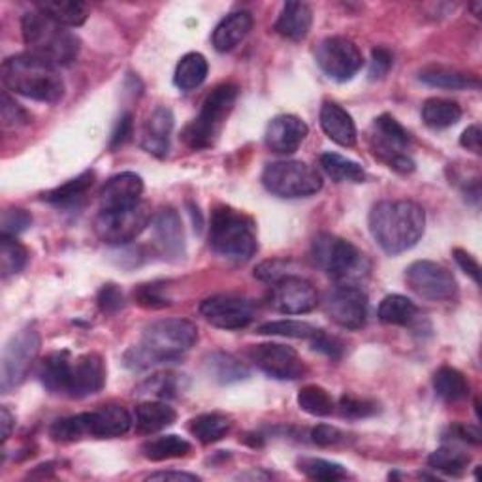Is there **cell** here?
Listing matches in <instances>:
<instances>
[{"label": "cell", "mask_w": 482, "mask_h": 482, "mask_svg": "<svg viewBox=\"0 0 482 482\" xmlns=\"http://www.w3.org/2000/svg\"><path fill=\"white\" fill-rule=\"evenodd\" d=\"M262 183L279 198H307L323 189L320 174L300 160H279L264 168Z\"/></svg>", "instance_id": "8"}, {"label": "cell", "mask_w": 482, "mask_h": 482, "mask_svg": "<svg viewBox=\"0 0 482 482\" xmlns=\"http://www.w3.org/2000/svg\"><path fill=\"white\" fill-rule=\"evenodd\" d=\"M337 409H339L343 418H353V420L373 417L375 413L379 411L375 401H369V399H364V397H358L353 394H343L339 399Z\"/></svg>", "instance_id": "47"}, {"label": "cell", "mask_w": 482, "mask_h": 482, "mask_svg": "<svg viewBox=\"0 0 482 482\" xmlns=\"http://www.w3.org/2000/svg\"><path fill=\"white\" fill-rule=\"evenodd\" d=\"M134 300L147 309H160L170 306V298L165 294V286L160 283L140 285L134 290Z\"/></svg>", "instance_id": "49"}, {"label": "cell", "mask_w": 482, "mask_h": 482, "mask_svg": "<svg viewBox=\"0 0 482 482\" xmlns=\"http://www.w3.org/2000/svg\"><path fill=\"white\" fill-rule=\"evenodd\" d=\"M153 232L155 241L168 260H183L185 256V230L177 211L174 209H160L153 219Z\"/></svg>", "instance_id": "21"}, {"label": "cell", "mask_w": 482, "mask_h": 482, "mask_svg": "<svg viewBox=\"0 0 482 482\" xmlns=\"http://www.w3.org/2000/svg\"><path fill=\"white\" fill-rule=\"evenodd\" d=\"M406 281L417 296L427 302H448L458 296L457 277L448 267L432 260L413 262L406 272Z\"/></svg>", "instance_id": "12"}, {"label": "cell", "mask_w": 482, "mask_h": 482, "mask_svg": "<svg viewBox=\"0 0 482 482\" xmlns=\"http://www.w3.org/2000/svg\"><path fill=\"white\" fill-rule=\"evenodd\" d=\"M89 418V437L98 439H112L121 437L130 432L134 418L128 415L126 409L119 406H108L96 411L87 413Z\"/></svg>", "instance_id": "23"}, {"label": "cell", "mask_w": 482, "mask_h": 482, "mask_svg": "<svg viewBox=\"0 0 482 482\" xmlns=\"http://www.w3.org/2000/svg\"><path fill=\"white\" fill-rule=\"evenodd\" d=\"M206 369L211 375V379L221 385H232L237 381H244L251 375L249 367L244 362L237 360L234 355H228V353H211L206 358Z\"/></svg>", "instance_id": "29"}, {"label": "cell", "mask_w": 482, "mask_h": 482, "mask_svg": "<svg viewBox=\"0 0 482 482\" xmlns=\"http://www.w3.org/2000/svg\"><path fill=\"white\" fill-rule=\"evenodd\" d=\"M251 29H253V15L249 12L246 10L232 12L216 26V31H213L211 36L213 47L221 53L232 51L236 45H239L247 38Z\"/></svg>", "instance_id": "25"}, {"label": "cell", "mask_w": 482, "mask_h": 482, "mask_svg": "<svg viewBox=\"0 0 482 482\" xmlns=\"http://www.w3.org/2000/svg\"><path fill=\"white\" fill-rule=\"evenodd\" d=\"M311 256L320 270L339 285H356L369 272L366 256L351 241L334 234H318L313 239Z\"/></svg>", "instance_id": "6"}, {"label": "cell", "mask_w": 482, "mask_h": 482, "mask_svg": "<svg viewBox=\"0 0 482 482\" xmlns=\"http://www.w3.org/2000/svg\"><path fill=\"white\" fill-rule=\"evenodd\" d=\"M318 328H315L304 320H274V323H266L258 328L262 336H281V337H294V339H311L315 337Z\"/></svg>", "instance_id": "45"}, {"label": "cell", "mask_w": 482, "mask_h": 482, "mask_svg": "<svg viewBox=\"0 0 482 482\" xmlns=\"http://www.w3.org/2000/svg\"><path fill=\"white\" fill-rule=\"evenodd\" d=\"M394 65L392 53L387 47H375L371 51V63H369V79H383Z\"/></svg>", "instance_id": "52"}, {"label": "cell", "mask_w": 482, "mask_h": 482, "mask_svg": "<svg viewBox=\"0 0 482 482\" xmlns=\"http://www.w3.org/2000/svg\"><path fill=\"white\" fill-rule=\"evenodd\" d=\"M454 255V260H457V264L462 267V272H466L477 285L480 283V267H478V262L464 249H454L452 251Z\"/></svg>", "instance_id": "57"}, {"label": "cell", "mask_w": 482, "mask_h": 482, "mask_svg": "<svg viewBox=\"0 0 482 482\" xmlns=\"http://www.w3.org/2000/svg\"><path fill=\"white\" fill-rule=\"evenodd\" d=\"M307 125L296 115H279L266 128V146L274 153L290 155L298 151L307 136Z\"/></svg>", "instance_id": "19"}, {"label": "cell", "mask_w": 482, "mask_h": 482, "mask_svg": "<svg viewBox=\"0 0 482 482\" xmlns=\"http://www.w3.org/2000/svg\"><path fill=\"white\" fill-rule=\"evenodd\" d=\"M237 98V87L234 84H223L213 89L196 119H193L183 130V142L191 149H206L216 144L221 128L230 115Z\"/></svg>", "instance_id": "7"}, {"label": "cell", "mask_w": 482, "mask_h": 482, "mask_svg": "<svg viewBox=\"0 0 482 482\" xmlns=\"http://www.w3.org/2000/svg\"><path fill=\"white\" fill-rule=\"evenodd\" d=\"M31 225H33V217L29 216V211L14 207L3 213V234L5 236H17L25 232Z\"/></svg>", "instance_id": "50"}, {"label": "cell", "mask_w": 482, "mask_h": 482, "mask_svg": "<svg viewBox=\"0 0 482 482\" xmlns=\"http://www.w3.org/2000/svg\"><path fill=\"white\" fill-rule=\"evenodd\" d=\"M469 462H471L469 454L452 445L437 448L436 452L430 454V458H427V466L450 477H460L467 469Z\"/></svg>", "instance_id": "40"}, {"label": "cell", "mask_w": 482, "mask_h": 482, "mask_svg": "<svg viewBox=\"0 0 482 482\" xmlns=\"http://www.w3.org/2000/svg\"><path fill=\"white\" fill-rule=\"evenodd\" d=\"M209 72V65L202 53H186V55L177 63L174 84L181 91H193L200 87Z\"/></svg>", "instance_id": "33"}, {"label": "cell", "mask_w": 482, "mask_h": 482, "mask_svg": "<svg viewBox=\"0 0 482 482\" xmlns=\"http://www.w3.org/2000/svg\"><path fill=\"white\" fill-rule=\"evenodd\" d=\"M151 209L146 202L123 209H100L95 217V234L105 246H128L151 223Z\"/></svg>", "instance_id": "9"}, {"label": "cell", "mask_w": 482, "mask_h": 482, "mask_svg": "<svg viewBox=\"0 0 482 482\" xmlns=\"http://www.w3.org/2000/svg\"><path fill=\"white\" fill-rule=\"evenodd\" d=\"M311 437H313V443L318 447H332L343 439V434L334 426L320 424L311 432Z\"/></svg>", "instance_id": "55"}, {"label": "cell", "mask_w": 482, "mask_h": 482, "mask_svg": "<svg viewBox=\"0 0 482 482\" xmlns=\"http://www.w3.org/2000/svg\"><path fill=\"white\" fill-rule=\"evenodd\" d=\"M183 390V375L177 373H156L147 381H144L136 394L151 396L156 399H172Z\"/></svg>", "instance_id": "42"}, {"label": "cell", "mask_w": 482, "mask_h": 482, "mask_svg": "<svg viewBox=\"0 0 482 482\" xmlns=\"http://www.w3.org/2000/svg\"><path fill=\"white\" fill-rule=\"evenodd\" d=\"M0 119H3L5 130H17L31 123V115L23 110L8 91H3V104H0Z\"/></svg>", "instance_id": "48"}, {"label": "cell", "mask_w": 482, "mask_h": 482, "mask_svg": "<svg viewBox=\"0 0 482 482\" xmlns=\"http://www.w3.org/2000/svg\"><path fill=\"white\" fill-rule=\"evenodd\" d=\"M418 79L422 84L437 87V89H448V91H460V89H478V79L469 74H462L450 68L432 66L426 68L418 74Z\"/></svg>", "instance_id": "31"}, {"label": "cell", "mask_w": 482, "mask_h": 482, "mask_svg": "<svg viewBox=\"0 0 482 482\" xmlns=\"http://www.w3.org/2000/svg\"><path fill=\"white\" fill-rule=\"evenodd\" d=\"M198 341V328L186 318L156 320L144 330L142 341L125 355L130 369H147L156 364L176 362Z\"/></svg>", "instance_id": "1"}, {"label": "cell", "mask_w": 482, "mask_h": 482, "mask_svg": "<svg viewBox=\"0 0 482 482\" xmlns=\"http://www.w3.org/2000/svg\"><path fill=\"white\" fill-rule=\"evenodd\" d=\"M72 356L68 351H59L47 355L38 369L42 385L53 394H66L72 377Z\"/></svg>", "instance_id": "27"}, {"label": "cell", "mask_w": 482, "mask_h": 482, "mask_svg": "<svg viewBox=\"0 0 482 482\" xmlns=\"http://www.w3.org/2000/svg\"><path fill=\"white\" fill-rule=\"evenodd\" d=\"M29 262V251L21 246L15 236H0V272L8 279L25 270Z\"/></svg>", "instance_id": "41"}, {"label": "cell", "mask_w": 482, "mask_h": 482, "mask_svg": "<svg viewBox=\"0 0 482 482\" xmlns=\"http://www.w3.org/2000/svg\"><path fill=\"white\" fill-rule=\"evenodd\" d=\"M177 418L174 407H170L166 401H146L136 407L134 413V426L136 432L142 436H151L156 432L166 430Z\"/></svg>", "instance_id": "28"}, {"label": "cell", "mask_w": 482, "mask_h": 482, "mask_svg": "<svg viewBox=\"0 0 482 482\" xmlns=\"http://www.w3.org/2000/svg\"><path fill=\"white\" fill-rule=\"evenodd\" d=\"M316 63L336 82H349L364 66L358 45L345 36H330L316 45Z\"/></svg>", "instance_id": "13"}, {"label": "cell", "mask_w": 482, "mask_h": 482, "mask_svg": "<svg viewBox=\"0 0 482 482\" xmlns=\"http://www.w3.org/2000/svg\"><path fill=\"white\" fill-rule=\"evenodd\" d=\"M298 406L311 417H330L336 409L334 397L323 387L307 385L298 394Z\"/></svg>", "instance_id": "43"}, {"label": "cell", "mask_w": 482, "mask_h": 482, "mask_svg": "<svg viewBox=\"0 0 482 482\" xmlns=\"http://www.w3.org/2000/svg\"><path fill=\"white\" fill-rule=\"evenodd\" d=\"M23 40L31 53L44 61L59 66H68L77 59L79 38L68 31V26L53 21L42 12H29L21 19Z\"/></svg>", "instance_id": "4"}, {"label": "cell", "mask_w": 482, "mask_h": 482, "mask_svg": "<svg viewBox=\"0 0 482 482\" xmlns=\"http://www.w3.org/2000/svg\"><path fill=\"white\" fill-rule=\"evenodd\" d=\"M98 307L104 313H117L125 307V294L117 285H104L98 292Z\"/></svg>", "instance_id": "51"}, {"label": "cell", "mask_w": 482, "mask_h": 482, "mask_svg": "<svg viewBox=\"0 0 482 482\" xmlns=\"http://www.w3.org/2000/svg\"><path fill=\"white\" fill-rule=\"evenodd\" d=\"M172 130H174V114L172 110L165 108V105H160V108H156L147 117L144 125L142 147L158 158L166 156L170 149Z\"/></svg>", "instance_id": "22"}, {"label": "cell", "mask_w": 482, "mask_h": 482, "mask_svg": "<svg viewBox=\"0 0 482 482\" xmlns=\"http://www.w3.org/2000/svg\"><path fill=\"white\" fill-rule=\"evenodd\" d=\"M320 126L326 136L341 147H353L356 144V125L336 102H325L320 108Z\"/></svg>", "instance_id": "24"}, {"label": "cell", "mask_w": 482, "mask_h": 482, "mask_svg": "<svg viewBox=\"0 0 482 482\" xmlns=\"http://www.w3.org/2000/svg\"><path fill=\"white\" fill-rule=\"evenodd\" d=\"M424 209L409 200H385L373 206L369 213L371 236L388 255L413 249L424 236Z\"/></svg>", "instance_id": "2"}, {"label": "cell", "mask_w": 482, "mask_h": 482, "mask_svg": "<svg viewBox=\"0 0 482 482\" xmlns=\"http://www.w3.org/2000/svg\"><path fill=\"white\" fill-rule=\"evenodd\" d=\"M200 313L211 326L221 330H241L255 320L253 304L234 294H217L204 300Z\"/></svg>", "instance_id": "16"}, {"label": "cell", "mask_w": 482, "mask_h": 482, "mask_svg": "<svg viewBox=\"0 0 482 482\" xmlns=\"http://www.w3.org/2000/svg\"><path fill=\"white\" fill-rule=\"evenodd\" d=\"M434 388L445 401H460L469 394V383L457 367L443 366L434 375Z\"/></svg>", "instance_id": "39"}, {"label": "cell", "mask_w": 482, "mask_h": 482, "mask_svg": "<svg viewBox=\"0 0 482 482\" xmlns=\"http://www.w3.org/2000/svg\"><path fill=\"white\" fill-rule=\"evenodd\" d=\"M144 457L151 462H165L174 458H183L191 452V443L179 436H163L144 443Z\"/></svg>", "instance_id": "37"}, {"label": "cell", "mask_w": 482, "mask_h": 482, "mask_svg": "<svg viewBox=\"0 0 482 482\" xmlns=\"http://www.w3.org/2000/svg\"><path fill=\"white\" fill-rule=\"evenodd\" d=\"M318 304L315 286L300 277L286 276L272 285V306L285 315H304L311 313Z\"/></svg>", "instance_id": "17"}, {"label": "cell", "mask_w": 482, "mask_h": 482, "mask_svg": "<svg viewBox=\"0 0 482 482\" xmlns=\"http://www.w3.org/2000/svg\"><path fill=\"white\" fill-rule=\"evenodd\" d=\"M232 420L221 413H206L191 420L189 430L191 434L204 445L217 443L230 432Z\"/></svg>", "instance_id": "36"}, {"label": "cell", "mask_w": 482, "mask_h": 482, "mask_svg": "<svg viewBox=\"0 0 482 482\" xmlns=\"http://www.w3.org/2000/svg\"><path fill=\"white\" fill-rule=\"evenodd\" d=\"M14 424H15V418L10 413V409L5 406L3 409H0V427H3V441H8V437L12 436Z\"/></svg>", "instance_id": "61"}, {"label": "cell", "mask_w": 482, "mask_h": 482, "mask_svg": "<svg viewBox=\"0 0 482 482\" xmlns=\"http://www.w3.org/2000/svg\"><path fill=\"white\" fill-rule=\"evenodd\" d=\"M36 10L65 26H82L89 17V6L77 0H44L36 3Z\"/></svg>", "instance_id": "30"}, {"label": "cell", "mask_w": 482, "mask_h": 482, "mask_svg": "<svg viewBox=\"0 0 482 482\" xmlns=\"http://www.w3.org/2000/svg\"><path fill=\"white\" fill-rule=\"evenodd\" d=\"M5 87L25 98L55 104L65 96V82L55 65L35 53H17L0 68Z\"/></svg>", "instance_id": "3"}, {"label": "cell", "mask_w": 482, "mask_h": 482, "mask_svg": "<svg viewBox=\"0 0 482 482\" xmlns=\"http://www.w3.org/2000/svg\"><path fill=\"white\" fill-rule=\"evenodd\" d=\"M95 183V172H84L82 176H77L75 179L66 181L65 185L57 186L49 193L42 195V200L53 204V206H63V207H72L82 202Z\"/></svg>", "instance_id": "32"}, {"label": "cell", "mask_w": 482, "mask_h": 482, "mask_svg": "<svg viewBox=\"0 0 482 482\" xmlns=\"http://www.w3.org/2000/svg\"><path fill=\"white\" fill-rule=\"evenodd\" d=\"M132 128H134V117H132V114H125L117 121V125H115V128L112 132V149L121 147L123 144H126L130 140Z\"/></svg>", "instance_id": "56"}, {"label": "cell", "mask_w": 482, "mask_h": 482, "mask_svg": "<svg viewBox=\"0 0 482 482\" xmlns=\"http://www.w3.org/2000/svg\"><path fill=\"white\" fill-rule=\"evenodd\" d=\"M249 358L260 371L279 381H296L307 373L300 355L292 346L281 343L255 345L251 346Z\"/></svg>", "instance_id": "14"}, {"label": "cell", "mask_w": 482, "mask_h": 482, "mask_svg": "<svg viewBox=\"0 0 482 482\" xmlns=\"http://www.w3.org/2000/svg\"><path fill=\"white\" fill-rule=\"evenodd\" d=\"M147 480H176V482H196L200 480V477L191 475V473H183V471H158V473H151L147 477Z\"/></svg>", "instance_id": "60"}, {"label": "cell", "mask_w": 482, "mask_h": 482, "mask_svg": "<svg viewBox=\"0 0 482 482\" xmlns=\"http://www.w3.org/2000/svg\"><path fill=\"white\" fill-rule=\"evenodd\" d=\"M288 264L285 260H267V262H262L256 270H255V276L264 281V283H277L281 281L283 277L290 276L288 272Z\"/></svg>", "instance_id": "54"}, {"label": "cell", "mask_w": 482, "mask_h": 482, "mask_svg": "<svg viewBox=\"0 0 482 482\" xmlns=\"http://www.w3.org/2000/svg\"><path fill=\"white\" fill-rule=\"evenodd\" d=\"M105 385V366L100 355L89 353L77 356L72 362V377H70V397H87L98 394Z\"/></svg>", "instance_id": "18"}, {"label": "cell", "mask_w": 482, "mask_h": 482, "mask_svg": "<svg viewBox=\"0 0 482 482\" xmlns=\"http://www.w3.org/2000/svg\"><path fill=\"white\" fill-rule=\"evenodd\" d=\"M460 117H462V108H460V104L454 100L430 98V100H426L422 105L424 123L436 130H443V128L457 125Z\"/></svg>", "instance_id": "34"}, {"label": "cell", "mask_w": 482, "mask_h": 482, "mask_svg": "<svg viewBox=\"0 0 482 482\" xmlns=\"http://www.w3.org/2000/svg\"><path fill=\"white\" fill-rule=\"evenodd\" d=\"M450 434L454 436V439H460V441H466V443H471V445H478L482 436H480V430L475 426H466V424H454L450 427Z\"/></svg>", "instance_id": "59"}, {"label": "cell", "mask_w": 482, "mask_h": 482, "mask_svg": "<svg viewBox=\"0 0 482 482\" xmlns=\"http://www.w3.org/2000/svg\"><path fill=\"white\" fill-rule=\"evenodd\" d=\"M320 166L337 183H364L366 172L364 168L351 158H345L337 153L320 155Z\"/></svg>", "instance_id": "38"}, {"label": "cell", "mask_w": 482, "mask_h": 482, "mask_svg": "<svg viewBox=\"0 0 482 482\" xmlns=\"http://www.w3.org/2000/svg\"><path fill=\"white\" fill-rule=\"evenodd\" d=\"M313 25V10L306 3H286L276 21V33L292 42L304 40Z\"/></svg>", "instance_id": "26"}, {"label": "cell", "mask_w": 482, "mask_h": 482, "mask_svg": "<svg viewBox=\"0 0 482 482\" xmlns=\"http://www.w3.org/2000/svg\"><path fill=\"white\" fill-rule=\"evenodd\" d=\"M409 144V132L392 115L385 114L379 119H375L373 153L399 174H411L415 170V160L406 153Z\"/></svg>", "instance_id": "11"}, {"label": "cell", "mask_w": 482, "mask_h": 482, "mask_svg": "<svg viewBox=\"0 0 482 482\" xmlns=\"http://www.w3.org/2000/svg\"><path fill=\"white\" fill-rule=\"evenodd\" d=\"M462 147H466L467 151H473L475 155L482 153V132L478 125H471L469 128L464 130L462 138H460Z\"/></svg>", "instance_id": "58"}, {"label": "cell", "mask_w": 482, "mask_h": 482, "mask_svg": "<svg viewBox=\"0 0 482 482\" xmlns=\"http://www.w3.org/2000/svg\"><path fill=\"white\" fill-rule=\"evenodd\" d=\"M418 316V307L407 296L392 294L387 296L379 306V318L385 325L394 326H411Z\"/></svg>", "instance_id": "35"}, {"label": "cell", "mask_w": 482, "mask_h": 482, "mask_svg": "<svg viewBox=\"0 0 482 482\" xmlns=\"http://www.w3.org/2000/svg\"><path fill=\"white\" fill-rule=\"evenodd\" d=\"M144 181L138 174L123 172L104 183L100 191L102 209H123L142 202Z\"/></svg>", "instance_id": "20"}, {"label": "cell", "mask_w": 482, "mask_h": 482, "mask_svg": "<svg viewBox=\"0 0 482 482\" xmlns=\"http://www.w3.org/2000/svg\"><path fill=\"white\" fill-rule=\"evenodd\" d=\"M325 309L337 326L358 330L367 316V296L356 285H339L326 294Z\"/></svg>", "instance_id": "15"}, {"label": "cell", "mask_w": 482, "mask_h": 482, "mask_svg": "<svg viewBox=\"0 0 482 482\" xmlns=\"http://www.w3.org/2000/svg\"><path fill=\"white\" fill-rule=\"evenodd\" d=\"M40 334L35 328H23L5 346L3 373H0V388L10 392L19 387L26 377L40 353Z\"/></svg>", "instance_id": "10"}, {"label": "cell", "mask_w": 482, "mask_h": 482, "mask_svg": "<svg viewBox=\"0 0 482 482\" xmlns=\"http://www.w3.org/2000/svg\"><path fill=\"white\" fill-rule=\"evenodd\" d=\"M298 469L311 480L334 482L346 477V469L341 464L323 460V458H302L298 462Z\"/></svg>", "instance_id": "46"}, {"label": "cell", "mask_w": 482, "mask_h": 482, "mask_svg": "<svg viewBox=\"0 0 482 482\" xmlns=\"http://www.w3.org/2000/svg\"><path fill=\"white\" fill-rule=\"evenodd\" d=\"M309 341H311V345H313V349H315V351L323 353V355H326V356H330V358H336V360H337V358L343 356L345 345H343L337 337L328 336V334L323 332V330H318L316 336L311 337Z\"/></svg>", "instance_id": "53"}, {"label": "cell", "mask_w": 482, "mask_h": 482, "mask_svg": "<svg viewBox=\"0 0 482 482\" xmlns=\"http://www.w3.org/2000/svg\"><path fill=\"white\" fill-rule=\"evenodd\" d=\"M49 434H51L53 439L61 441V443H72V441H79V439H84V437H89L87 413L66 417V418L53 422Z\"/></svg>", "instance_id": "44"}, {"label": "cell", "mask_w": 482, "mask_h": 482, "mask_svg": "<svg viewBox=\"0 0 482 482\" xmlns=\"http://www.w3.org/2000/svg\"><path fill=\"white\" fill-rule=\"evenodd\" d=\"M209 247L230 260L246 262L253 258L258 251L253 219L226 206L216 207L211 213Z\"/></svg>", "instance_id": "5"}]
</instances>
